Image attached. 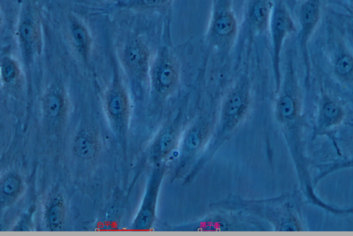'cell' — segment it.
Instances as JSON below:
<instances>
[{
  "instance_id": "20",
  "label": "cell",
  "mask_w": 353,
  "mask_h": 236,
  "mask_svg": "<svg viewBox=\"0 0 353 236\" xmlns=\"http://www.w3.org/2000/svg\"><path fill=\"white\" fill-rule=\"evenodd\" d=\"M23 183L21 177L16 173H8L1 181V205L7 206L13 203L21 195Z\"/></svg>"
},
{
  "instance_id": "14",
  "label": "cell",
  "mask_w": 353,
  "mask_h": 236,
  "mask_svg": "<svg viewBox=\"0 0 353 236\" xmlns=\"http://www.w3.org/2000/svg\"><path fill=\"white\" fill-rule=\"evenodd\" d=\"M345 110L335 99L322 93L319 104L312 138L329 136L345 118Z\"/></svg>"
},
{
  "instance_id": "15",
  "label": "cell",
  "mask_w": 353,
  "mask_h": 236,
  "mask_svg": "<svg viewBox=\"0 0 353 236\" xmlns=\"http://www.w3.org/2000/svg\"><path fill=\"white\" fill-rule=\"evenodd\" d=\"M44 119L52 126H57L63 121L66 111V99L63 89L53 85L44 94L41 100Z\"/></svg>"
},
{
  "instance_id": "12",
  "label": "cell",
  "mask_w": 353,
  "mask_h": 236,
  "mask_svg": "<svg viewBox=\"0 0 353 236\" xmlns=\"http://www.w3.org/2000/svg\"><path fill=\"white\" fill-rule=\"evenodd\" d=\"M321 17V0H305L299 10V44L305 69V85H308L311 67L308 43L316 28Z\"/></svg>"
},
{
  "instance_id": "3",
  "label": "cell",
  "mask_w": 353,
  "mask_h": 236,
  "mask_svg": "<svg viewBox=\"0 0 353 236\" xmlns=\"http://www.w3.org/2000/svg\"><path fill=\"white\" fill-rule=\"evenodd\" d=\"M212 120L210 115H201L182 132L172 160L173 180L184 179L205 150L212 134Z\"/></svg>"
},
{
  "instance_id": "5",
  "label": "cell",
  "mask_w": 353,
  "mask_h": 236,
  "mask_svg": "<svg viewBox=\"0 0 353 236\" xmlns=\"http://www.w3.org/2000/svg\"><path fill=\"white\" fill-rule=\"evenodd\" d=\"M180 67L174 53L166 46L159 50L151 61L149 83L152 94L159 101L170 97L176 90Z\"/></svg>"
},
{
  "instance_id": "18",
  "label": "cell",
  "mask_w": 353,
  "mask_h": 236,
  "mask_svg": "<svg viewBox=\"0 0 353 236\" xmlns=\"http://www.w3.org/2000/svg\"><path fill=\"white\" fill-rule=\"evenodd\" d=\"M47 228L51 231L62 229L65 219V207L61 195L52 197L48 204L44 213Z\"/></svg>"
},
{
  "instance_id": "9",
  "label": "cell",
  "mask_w": 353,
  "mask_h": 236,
  "mask_svg": "<svg viewBox=\"0 0 353 236\" xmlns=\"http://www.w3.org/2000/svg\"><path fill=\"white\" fill-rule=\"evenodd\" d=\"M167 163L153 165L139 208L131 224L134 230H148L157 220V208Z\"/></svg>"
},
{
  "instance_id": "24",
  "label": "cell",
  "mask_w": 353,
  "mask_h": 236,
  "mask_svg": "<svg viewBox=\"0 0 353 236\" xmlns=\"http://www.w3.org/2000/svg\"><path fill=\"white\" fill-rule=\"evenodd\" d=\"M353 169V157L338 160L331 164H327L323 167L321 172L313 180L314 184H317L323 178L327 177L330 174L334 173L341 170L352 169Z\"/></svg>"
},
{
  "instance_id": "21",
  "label": "cell",
  "mask_w": 353,
  "mask_h": 236,
  "mask_svg": "<svg viewBox=\"0 0 353 236\" xmlns=\"http://www.w3.org/2000/svg\"><path fill=\"white\" fill-rule=\"evenodd\" d=\"M173 0H121L118 5L123 8L137 11H155L168 7Z\"/></svg>"
},
{
  "instance_id": "11",
  "label": "cell",
  "mask_w": 353,
  "mask_h": 236,
  "mask_svg": "<svg viewBox=\"0 0 353 236\" xmlns=\"http://www.w3.org/2000/svg\"><path fill=\"white\" fill-rule=\"evenodd\" d=\"M105 109L112 127L123 131L128 125L130 114L129 100L120 81L117 67L105 97Z\"/></svg>"
},
{
  "instance_id": "25",
  "label": "cell",
  "mask_w": 353,
  "mask_h": 236,
  "mask_svg": "<svg viewBox=\"0 0 353 236\" xmlns=\"http://www.w3.org/2000/svg\"><path fill=\"white\" fill-rule=\"evenodd\" d=\"M32 215V210L29 211L28 212V216H27V215H26V216L23 217V219H26V220H27L28 219H29L30 217H31V215ZM23 224H24V221H23V220H22V222H19V224H17V225H16V226H15V228H14V230H21V228L22 226L23 225Z\"/></svg>"
},
{
  "instance_id": "6",
  "label": "cell",
  "mask_w": 353,
  "mask_h": 236,
  "mask_svg": "<svg viewBox=\"0 0 353 236\" xmlns=\"http://www.w3.org/2000/svg\"><path fill=\"white\" fill-rule=\"evenodd\" d=\"M16 35L21 54L28 65L42 47L40 21L34 0H21Z\"/></svg>"
},
{
  "instance_id": "16",
  "label": "cell",
  "mask_w": 353,
  "mask_h": 236,
  "mask_svg": "<svg viewBox=\"0 0 353 236\" xmlns=\"http://www.w3.org/2000/svg\"><path fill=\"white\" fill-rule=\"evenodd\" d=\"M273 7L272 0H248L245 23L252 32L261 34L269 30Z\"/></svg>"
},
{
  "instance_id": "8",
  "label": "cell",
  "mask_w": 353,
  "mask_h": 236,
  "mask_svg": "<svg viewBox=\"0 0 353 236\" xmlns=\"http://www.w3.org/2000/svg\"><path fill=\"white\" fill-rule=\"evenodd\" d=\"M238 31V23L230 0H214L208 29L209 41L219 49H228Z\"/></svg>"
},
{
  "instance_id": "2",
  "label": "cell",
  "mask_w": 353,
  "mask_h": 236,
  "mask_svg": "<svg viewBox=\"0 0 353 236\" xmlns=\"http://www.w3.org/2000/svg\"><path fill=\"white\" fill-rule=\"evenodd\" d=\"M251 103V86L245 76H241L225 94L220 109L217 127L207 146L187 175L192 182L219 148L232 136L247 115Z\"/></svg>"
},
{
  "instance_id": "10",
  "label": "cell",
  "mask_w": 353,
  "mask_h": 236,
  "mask_svg": "<svg viewBox=\"0 0 353 236\" xmlns=\"http://www.w3.org/2000/svg\"><path fill=\"white\" fill-rule=\"evenodd\" d=\"M181 127L182 112L179 109L163 124L151 144L149 159L153 165L172 160L183 132Z\"/></svg>"
},
{
  "instance_id": "4",
  "label": "cell",
  "mask_w": 353,
  "mask_h": 236,
  "mask_svg": "<svg viewBox=\"0 0 353 236\" xmlns=\"http://www.w3.org/2000/svg\"><path fill=\"white\" fill-rule=\"evenodd\" d=\"M206 216L191 222L171 226V231L222 232L265 231L268 224L243 212L216 210Z\"/></svg>"
},
{
  "instance_id": "7",
  "label": "cell",
  "mask_w": 353,
  "mask_h": 236,
  "mask_svg": "<svg viewBox=\"0 0 353 236\" xmlns=\"http://www.w3.org/2000/svg\"><path fill=\"white\" fill-rule=\"evenodd\" d=\"M269 31L272 44V69L275 82V92L281 85V56L284 42L288 35L296 31L293 19L281 1L274 3Z\"/></svg>"
},
{
  "instance_id": "22",
  "label": "cell",
  "mask_w": 353,
  "mask_h": 236,
  "mask_svg": "<svg viewBox=\"0 0 353 236\" xmlns=\"http://www.w3.org/2000/svg\"><path fill=\"white\" fill-rule=\"evenodd\" d=\"M334 71L343 81H353V56L346 52L340 53L334 61Z\"/></svg>"
},
{
  "instance_id": "13",
  "label": "cell",
  "mask_w": 353,
  "mask_h": 236,
  "mask_svg": "<svg viewBox=\"0 0 353 236\" xmlns=\"http://www.w3.org/2000/svg\"><path fill=\"white\" fill-rule=\"evenodd\" d=\"M121 63L132 78L138 82L149 79L150 52L141 39L132 38L126 43L121 52Z\"/></svg>"
},
{
  "instance_id": "1",
  "label": "cell",
  "mask_w": 353,
  "mask_h": 236,
  "mask_svg": "<svg viewBox=\"0 0 353 236\" xmlns=\"http://www.w3.org/2000/svg\"><path fill=\"white\" fill-rule=\"evenodd\" d=\"M296 193H285L265 199L232 196L210 204L212 211H241L266 222L274 231H305L307 226Z\"/></svg>"
},
{
  "instance_id": "17",
  "label": "cell",
  "mask_w": 353,
  "mask_h": 236,
  "mask_svg": "<svg viewBox=\"0 0 353 236\" xmlns=\"http://www.w3.org/2000/svg\"><path fill=\"white\" fill-rule=\"evenodd\" d=\"M69 25L72 44L82 58L87 61L92 43L91 35L85 25L74 16L69 17Z\"/></svg>"
},
{
  "instance_id": "19",
  "label": "cell",
  "mask_w": 353,
  "mask_h": 236,
  "mask_svg": "<svg viewBox=\"0 0 353 236\" xmlns=\"http://www.w3.org/2000/svg\"><path fill=\"white\" fill-rule=\"evenodd\" d=\"M73 152L81 160H88L94 158L98 151V143L96 138L89 131L82 130L74 138Z\"/></svg>"
},
{
  "instance_id": "23",
  "label": "cell",
  "mask_w": 353,
  "mask_h": 236,
  "mask_svg": "<svg viewBox=\"0 0 353 236\" xmlns=\"http://www.w3.org/2000/svg\"><path fill=\"white\" fill-rule=\"evenodd\" d=\"M20 73L19 67L14 59L8 56L2 57L1 61V77L5 84L14 81Z\"/></svg>"
}]
</instances>
